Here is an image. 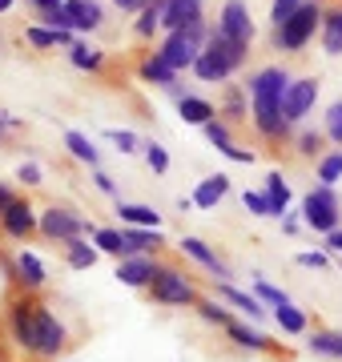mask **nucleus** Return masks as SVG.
Wrapping results in <instances>:
<instances>
[{
    "label": "nucleus",
    "mask_w": 342,
    "mask_h": 362,
    "mask_svg": "<svg viewBox=\"0 0 342 362\" xmlns=\"http://www.w3.org/2000/svg\"><path fill=\"white\" fill-rule=\"evenodd\" d=\"M8 334H13L16 346L28 350L40 362H53L69 346V326L45 302H37L28 290L8 302Z\"/></svg>",
    "instance_id": "f257e3e1"
},
{
    "label": "nucleus",
    "mask_w": 342,
    "mask_h": 362,
    "mask_svg": "<svg viewBox=\"0 0 342 362\" xmlns=\"http://www.w3.org/2000/svg\"><path fill=\"white\" fill-rule=\"evenodd\" d=\"M290 81L294 77L282 65H266L246 85V93H250V121H254V129H258L262 141H282L290 133L286 117H282V93H286Z\"/></svg>",
    "instance_id": "f03ea898"
},
{
    "label": "nucleus",
    "mask_w": 342,
    "mask_h": 362,
    "mask_svg": "<svg viewBox=\"0 0 342 362\" xmlns=\"http://www.w3.org/2000/svg\"><path fill=\"white\" fill-rule=\"evenodd\" d=\"M246 52H250V45H237V40L222 37L213 28L210 40H206V49H201V57L194 61V77L206 81V85H222V81H230L237 69L246 65Z\"/></svg>",
    "instance_id": "7ed1b4c3"
},
{
    "label": "nucleus",
    "mask_w": 342,
    "mask_h": 362,
    "mask_svg": "<svg viewBox=\"0 0 342 362\" xmlns=\"http://www.w3.org/2000/svg\"><path fill=\"white\" fill-rule=\"evenodd\" d=\"M210 33H213L210 21H206V16H194V21H185L177 33H165V40L158 45V57L170 69L185 73V69H194V61L201 57V49H206Z\"/></svg>",
    "instance_id": "20e7f679"
},
{
    "label": "nucleus",
    "mask_w": 342,
    "mask_h": 362,
    "mask_svg": "<svg viewBox=\"0 0 342 362\" xmlns=\"http://www.w3.org/2000/svg\"><path fill=\"white\" fill-rule=\"evenodd\" d=\"M322 16H326V8L318 4V0H306L298 13L290 16V21H282V25H274V49L282 52H302L310 40L322 33Z\"/></svg>",
    "instance_id": "39448f33"
},
{
    "label": "nucleus",
    "mask_w": 342,
    "mask_h": 362,
    "mask_svg": "<svg viewBox=\"0 0 342 362\" xmlns=\"http://www.w3.org/2000/svg\"><path fill=\"white\" fill-rule=\"evenodd\" d=\"M145 294L153 298L158 306H198L201 302V290H198V282L189 278L185 270H177L173 262H161V270H158V278L149 282V290Z\"/></svg>",
    "instance_id": "423d86ee"
},
{
    "label": "nucleus",
    "mask_w": 342,
    "mask_h": 362,
    "mask_svg": "<svg viewBox=\"0 0 342 362\" xmlns=\"http://www.w3.org/2000/svg\"><path fill=\"white\" fill-rule=\"evenodd\" d=\"M302 226L322 233V238L342 226V197L334 194V185H314L302 197Z\"/></svg>",
    "instance_id": "0eeeda50"
},
{
    "label": "nucleus",
    "mask_w": 342,
    "mask_h": 362,
    "mask_svg": "<svg viewBox=\"0 0 342 362\" xmlns=\"http://www.w3.org/2000/svg\"><path fill=\"white\" fill-rule=\"evenodd\" d=\"M89 233V221L81 218L73 206H49L40 209V238L45 242H57V246H65L73 238H85Z\"/></svg>",
    "instance_id": "6e6552de"
},
{
    "label": "nucleus",
    "mask_w": 342,
    "mask_h": 362,
    "mask_svg": "<svg viewBox=\"0 0 342 362\" xmlns=\"http://www.w3.org/2000/svg\"><path fill=\"white\" fill-rule=\"evenodd\" d=\"M0 233H4V238H13V242H28V238H37V233H40L37 206H33L28 197H16L13 206L0 214Z\"/></svg>",
    "instance_id": "1a4fd4ad"
},
{
    "label": "nucleus",
    "mask_w": 342,
    "mask_h": 362,
    "mask_svg": "<svg viewBox=\"0 0 342 362\" xmlns=\"http://www.w3.org/2000/svg\"><path fill=\"white\" fill-rule=\"evenodd\" d=\"M318 101V77H294L282 93V117H286V125H298L302 117H310Z\"/></svg>",
    "instance_id": "9d476101"
},
{
    "label": "nucleus",
    "mask_w": 342,
    "mask_h": 362,
    "mask_svg": "<svg viewBox=\"0 0 342 362\" xmlns=\"http://www.w3.org/2000/svg\"><path fill=\"white\" fill-rule=\"evenodd\" d=\"M218 33L237 45H250L254 40V21H250V8H246V0H225L222 13H218Z\"/></svg>",
    "instance_id": "9b49d317"
},
{
    "label": "nucleus",
    "mask_w": 342,
    "mask_h": 362,
    "mask_svg": "<svg viewBox=\"0 0 342 362\" xmlns=\"http://www.w3.org/2000/svg\"><path fill=\"white\" fill-rule=\"evenodd\" d=\"M158 270H161L158 254H129V258H117L121 286H133V290H149V282L158 278Z\"/></svg>",
    "instance_id": "f8f14e48"
},
{
    "label": "nucleus",
    "mask_w": 342,
    "mask_h": 362,
    "mask_svg": "<svg viewBox=\"0 0 342 362\" xmlns=\"http://www.w3.org/2000/svg\"><path fill=\"white\" fill-rule=\"evenodd\" d=\"M177 250H182L185 258H194V262H198L201 270H210L213 278H218V282H230V278H234V274H230V266L222 262V254H218V250H213L210 242L194 238V233H185L182 242H177Z\"/></svg>",
    "instance_id": "ddd939ff"
},
{
    "label": "nucleus",
    "mask_w": 342,
    "mask_h": 362,
    "mask_svg": "<svg viewBox=\"0 0 342 362\" xmlns=\"http://www.w3.org/2000/svg\"><path fill=\"white\" fill-rule=\"evenodd\" d=\"M13 282L20 286V290H28V294H37V290H45V282H49V270H45V262L33 254V250H16V258H13Z\"/></svg>",
    "instance_id": "4468645a"
},
{
    "label": "nucleus",
    "mask_w": 342,
    "mask_h": 362,
    "mask_svg": "<svg viewBox=\"0 0 342 362\" xmlns=\"http://www.w3.org/2000/svg\"><path fill=\"white\" fill-rule=\"evenodd\" d=\"M137 77H141L145 85H161V89L173 93L177 101L185 97V93L177 89V69H170V65H165V61L158 57V52H149V57H145L141 65H137Z\"/></svg>",
    "instance_id": "2eb2a0df"
},
{
    "label": "nucleus",
    "mask_w": 342,
    "mask_h": 362,
    "mask_svg": "<svg viewBox=\"0 0 342 362\" xmlns=\"http://www.w3.org/2000/svg\"><path fill=\"white\" fill-rule=\"evenodd\" d=\"M213 294L222 298L225 306H234V310L250 314L254 322H258V318H266V310H270V306H266L258 294H246V290H237L234 282H218V286H213Z\"/></svg>",
    "instance_id": "dca6fc26"
},
{
    "label": "nucleus",
    "mask_w": 342,
    "mask_h": 362,
    "mask_svg": "<svg viewBox=\"0 0 342 362\" xmlns=\"http://www.w3.org/2000/svg\"><path fill=\"white\" fill-rule=\"evenodd\" d=\"M117 218L121 226H133V230H161V214L153 206H141V202H121L117 197Z\"/></svg>",
    "instance_id": "f3484780"
},
{
    "label": "nucleus",
    "mask_w": 342,
    "mask_h": 362,
    "mask_svg": "<svg viewBox=\"0 0 342 362\" xmlns=\"http://www.w3.org/2000/svg\"><path fill=\"white\" fill-rule=\"evenodd\" d=\"M65 8L73 16V28L77 33H97V28L105 25V8L97 0H65Z\"/></svg>",
    "instance_id": "a211bd4d"
},
{
    "label": "nucleus",
    "mask_w": 342,
    "mask_h": 362,
    "mask_svg": "<svg viewBox=\"0 0 342 362\" xmlns=\"http://www.w3.org/2000/svg\"><path fill=\"white\" fill-rule=\"evenodd\" d=\"M218 117H222V121H230V125H242V121H250V93L242 89V85H225Z\"/></svg>",
    "instance_id": "6ab92c4d"
},
{
    "label": "nucleus",
    "mask_w": 342,
    "mask_h": 362,
    "mask_svg": "<svg viewBox=\"0 0 342 362\" xmlns=\"http://www.w3.org/2000/svg\"><path fill=\"white\" fill-rule=\"evenodd\" d=\"M177 113H182L185 125H198V129H206L210 121H218V109L206 97H194V93H185L182 101H177Z\"/></svg>",
    "instance_id": "aec40b11"
},
{
    "label": "nucleus",
    "mask_w": 342,
    "mask_h": 362,
    "mask_svg": "<svg viewBox=\"0 0 342 362\" xmlns=\"http://www.w3.org/2000/svg\"><path fill=\"white\" fill-rule=\"evenodd\" d=\"M225 194H230V177H225V173H210V177L198 181V189H194L189 197H194V206L198 209H213Z\"/></svg>",
    "instance_id": "412c9836"
},
{
    "label": "nucleus",
    "mask_w": 342,
    "mask_h": 362,
    "mask_svg": "<svg viewBox=\"0 0 342 362\" xmlns=\"http://www.w3.org/2000/svg\"><path fill=\"white\" fill-rule=\"evenodd\" d=\"M121 233H125V254H121V258H129V254H158V250L165 246L161 230H133V226H121Z\"/></svg>",
    "instance_id": "4be33fe9"
},
{
    "label": "nucleus",
    "mask_w": 342,
    "mask_h": 362,
    "mask_svg": "<svg viewBox=\"0 0 342 362\" xmlns=\"http://www.w3.org/2000/svg\"><path fill=\"white\" fill-rule=\"evenodd\" d=\"M225 338H230L234 346H242V350H254V354H266V350H274V342H270L262 330H250V326L237 322V318L225 326Z\"/></svg>",
    "instance_id": "5701e85b"
},
{
    "label": "nucleus",
    "mask_w": 342,
    "mask_h": 362,
    "mask_svg": "<svg viewBox=\"0 0 342 362\" xmlns=\"http://www.w3.org/2000/svg\"><path fill=\"white\" fill-rule=\"evenodd\" d=\"M165 13H170V0H153L149 8H141V13H137V21H133V37L153 40V33L165 25Z\"/></svg>",
    "instance_id": "b1692460"
},
{
    "label": "nucleus",
    "mask_w": 342,
    "mask_h": 362,
    "mask_svg": "<svg viewBox=\"0 0 342 362\" xmlns=\"http://www.w3.org/2000/svg\"><path fill=\"white\" fill-rule=\"evenodd\" d=\"M318 40H322V52H326V57H342V4H334V8H326V16H322V33H318Z\"/></svg>",
    "instance_id": "393cba45"
},
{
    "label": "nucleus",
    "mask_w": 342,
    "mask_h": 362,
    "mask_svg": "<svg viewBox=\"0 0 342 362\" xmlns=\"http://www.w3.org/2000/svg\"><path fill=\"white\" fill-rule=\"evenodd\" d=\"M306 346L314 350L318 358H338L342 362V330H326V326H314L306 334Z\"/></svg>",
    "instance_id": "a878e982"
},
{
    "label": "nucleus",
    "mask_w": 342,
    "mask_h": 362,
    "mask_svg": "<svg viewBox=\"0 0 342 362\" xmlns=\"http://www.w3.org/2000/svg\"><path fill=\"white\" fill-rule=\"evenodd\" d=\"M274 322L282 334H310V314L302 306H294V302H282L274 306Z\"/></svg>",
    "instance_id": "bb28decb"
},
{
    "label": "nucleus",
    "mask_w": 342,
    "mask_h": 362,
    "mask_svg": "<svg viewBox=\"0 0 342 362\" xmlns=\"http://www.w3.org/2000/svg\"><path fill=\"white\" fill-rule=\"evenodd\" d=\"M65 266L69 270H93L97 266V258H101V250L93 246V242H85V238H73V242H65Z\"/></svg>",
    "instance_id": "cd10ccee"
},
{
    "label": "nucleus",
    "mask_w": 342,
    "mask_h": 362,
    "mask_svg": "<svg viewBox=\"0 0 342 362\" xmlns=\"http://www.w3.org/2000/svg\"><path fill=\"white\" fill-rule=\"evenodd\" d=\"M69 61L77 69H89V73H101L105 69V49H97L89 40H73L69 45Z\"/></svg>",
    "instance_id": "c85d7f7f"
},
{
    "label": "nucleus",
    "mask_w": 342,
    "mask_h": 362,
    "mask_svg": "<svg viewBox=\"0 0 342 362\" xmlns=\"http://www.w3.org/2000/svg\"><path fill=\"white\" fill-rule=\"evenodd\" d=\"M25 40L33 45V49H57V45H73V33H65V28H45V25H28L25 28Z\"/></svg>",
    "instance_id": "c756f323"
},
{
    "label": "nucleus",
    "mask_w": 342,
    "mask_h": 362,
    "mask_svg": "<svg viewBox=\"0 0 342 362\" xmlns=\"http://www.w3.org/2000/svg\"><path fill=\"white\" fill-rule=\"evenodd\" d=\"M65 149L73 153V161H81V165H89V169L101 165V153H97V145H93L85 133H77V129H69V133H65Z\"/></svg>",
    "instance_id": "7c9ffc66"
},
{
    "label": "nucleus",
    "mask_w": 342,
    "mask_h": 362,
    "mask_svg": "<svg viewBox=\"0 0 342 362\" xmlns=\"http://www.w3.org/2000/svg\"><path fill=\"white\" fill-rule=\"evenodd\" d=\"M266 197L274 202V218L282 221L290 214V185L282 181V173H278V169H270V173H266Z\"/></svg>",
    "instance_id": "2f4dec72"
},
{
    "label": "nucleus",
    "mask_w": 342,
    "mask_h": 362,
    "mask_svg": "<svg viewBox=\"0 0 342 362\" xmlns=\"http://www.w3.org/2000/svg\"><path fill=\"white\" fill-rule=\"evenodd\" d=\"M194 310H198V318H201V322L222 326V330H225L230 322H234V310H225V302H222V298H201V302L194 306Z\"/></svg>",
    "instance_id": "473e14b6"
},
{
    "label": "nucleus",
    "mask_w": 342,
    "mask_h": 362,
    "mask_svg": "<svg viewBox=\"0 0 342 362\" xmlns=\"http://www.w3.org/2000/svg\"><path fill=\"white\" fill-rule=\"evenodd\" d=\"M314 177L318 185H334L342 181V149H326V153L314 161Z\"/></svg>",
    "instance_id": "72a5a7b5"
},
{
    "label": "nucleus",
    "mask_w": 342,
    "mask_h": 362,
    "mask_svg": "<svg viewBox=\"0 0 342 362\" xmlns=\"http://www.w3.org/2000/svg\"><path fill=\"white\" fill-rule=\"evenodd\" d=\"M294 153L298 157H314L318 161V157L326 153V133L322 129H302L298 137H294Z\"/></svg>",
    "instance_id": "f704fd0d"
},
{
    "label": "nucleus",
    "mask_w": 342,
    "mask_h": 362,
    "mask_svg": "<svg viewBox=\"0 0 342 362\" xmlns=\"http://www.w3.org/2000/svg\"><path fill=\"white\" fill-rule=\"evenodd\" d=\"M89 242L101 250V254H113V258H121V254H125V233L113 230V226H101V230L93 233Z\"/></svg>",
    "instance_id": "c9c22d12"
},
{
    "label": "nucleus",
    "mask_w": 342,
    "mask_h": 362,
    "mask_svg": "<svg viewBox=\"0 0 342 362\" xmlns=\"http://www.w3.org/2000/svg\"><path fill=\"white\" fill-rule=\"evenodd\" d=\"M322 133H326V141H330V145H338V149H342V97L326 105V117H322Z\"/></svg>",
    "instance_id": "e433bc0d"
},
{
    "label": "nucleus",
    "mask_w": 342,
    "mask_h": 362,
    "mask_svg": "<svg viewBox=\"0 0 342 362\" xmlns=\"http://www.w3.org/2000/svg\"><path fill=\"white\" fill-rule=\"evenodd\" d=\"M242 206L250 209L254 218H274V202L266 197V189H246L242 194Z\"/></svg>",
    "instance_id": "4c0bfd02"
},
{
    "label": "nucleus",
    "mask_w": 342,
    "mask_h": 362,
    "mask_svg": "<svg viewBox=\"0 0 342 362\" xmlns=\"http://www.w3.org/2000/svg\"><path fill=\"white\" fill-rule=\"evenodd\" d=\"M201 133H206V141H210V145H218V153L234 145V133H230V121H222V117H218V121H210V125H206Z\"/></svg>",
    "instance_id": "58836bf2"
},
{
    "label": "nucleus",
    "mask_w": 342,
    "mask_h": 362,
    "mask_svg": "<svg viewBox=\"0 0 342 362\" xmlns=\"http://www.w3.org/2000/svg\"><path fill=\"white\" fill-rule=\"evenodd\" d=\"M141 153H145V165L153 169V173H170V153H165V145L145 141V145H141Z\"/></svg>",
    "instance_id": "ea45409f"
},
{
    "label": "nucleus",
    "mask_w": 342,
    "mask_h": 362,
    "mask_svg": "<svg viewBox=\"0 0 342 362\" xmlns=\"http://www.w3.org/2000/svg\"><path fill=\"white\" fill-rule=\"evenodd\" d=\"M254 294L262 298V302H266V306H270V310H274V306H282V302H290V298L282 294L278 286H270V282H266V278H258V282H254Z\"/></svg>",
    "instance_id": "a19ab883"
},
{
    "label": "nucleus",
    "mask_w": 342,
    "mask_h": 362,
    "mask_svg": "<svg viewBox=\"0 0 342 362\" xmlns=\"http://www.w3.org/2000/svg\"><path fill=\"white\" fill-rule=\"evenodd\" d=\"M109 141L117 145L121 153H137L145 141H137V133H129V129H109Z\"/></svg>",
    "instance_id": "79ce46f5"
},
{
    "label": "nucleus",
    "mask_w": 342,
    "mask_h": 362,
    "mask_svg": "<svg viewBox=\"0 0 342 362\" xmlns=\"http://www.w3.org/2000/svg\"><path fill=\"white\" fill-rule=\"evenodd\" d=\"M302 4H306V0H274V4H270V21H274V25H282V21H290V16L302 8Z\"/></svg>",
    "instance_id": "37998d69"
},
{
    "label": "nucleus",
    "mask_w": 342,
    "mask_h": 362,
    "mask_svg": "<svg viewBox=\"0 0 342 362\" xmlns=\"http://www.w3.org/2000/svg\"><path fill=\"white\" fill-rule=\"evenodd\" d=\"M298 266H310V270H326V266H330V254H326V250H302V254H298Z\"/></svg>",
    "instance_id": "c03bdc74"
},
{
    "label": "nucleus",
    "mask_w": 342,
    "mask_h": 362,
    "mask_svg": "<svg viewBox=\"0 0 342 362\" xmlns=\"http://www.w3.org/2000/svg\"><path fill=\"white\" fill-rule=\"evenodd\" d=\"M16 181H25L28 189H33V185H40V181H45V169H40L37 161H25V165L16 169Z\"/></svg>",
    "instance_id": "a18cd8bd"
},
{
    "label": "nucleus",
    "mask_w": 342,
    "mask_h": 362,
    "mask_svg": "<svg viewBox=\"0 0 342 362\" xmlns=\"http://www.w3.org/2000/svg\"><path fill=\"white\" fill-rule=\"evenodd\" d=\"M222 157H230V161H237V165H254V149H242V145L222 149Z\"/></svg>",
    "instance_id": "49530a36"
},
{
    "label": "nucleus",
    "mask_w": 342,
    "mask_h": 362,
    "mask_svg": "<svg viewBox=\"0 0 342 362\" xmlns=\"http://www.w3.org/2000/svg\"><path fill=\"white\" fill-rule=\"evenodd\" d=\"M93 185H97V189H101V194L117 197V181L109 177V173H101V169H93Z\"/></svg>",
    "instance_id": "de8ad7c7"
},
{
    "label": "nucleus",
    "mask_w": 342,
    "mask_h": 362,
    "mask_svg": "<svg viewBox=\"0 0 342 362\" xmlns=\"http://www.w3.org/2000/svg\"><path fill=\"white\" fill-rule=\"evenodd\" d=\"M322 250H326V254H334V258H342V226H338V230H330L326 238H322Z\"/></svg>",
    "instance_id": "09e8293b"
},
{
    "label": "nucleus",
    "mask_w": 342,
    "mask_h": 362,
    "mask_svg": "<svg viewBox=\"0 0 342 362\" xmlns=\"http://www.w3.org/2000/svg\"><path fill=\"white\" fill-rule=\"evenodd\" d=\"M113 4H117L121 13L137 16V13H141V8H149V4H153V0H113Z\"/></svg>",
    "instance_id": "8fccbe9b"
},
{
    "label": "nucleus",
    "mask_w": 342,
    "mask_h": 362,
    "mask_svg": "<svg viewBox=\"0 0 342 362\" xmlns=\"http://www.w3.org/2000/svg\"><path fill=\"white\" fill-rule=\"evenodd\" d=\"M20 125H25V121H20V117H13V113H8V109H0V129H4V133L20 129Z\"/></svg>",
    "instance_id": "3c124183"
},
{
    "label": "nucleus",
    "mask_w": 342,
    "mask_h": 362,
    "mask_svg": "<svg viewBox=\"0 0 342 362\" xmlns=\"http://www.w3.org/2000/svg\"><path fill=\"white\" fill-rule=\"evenodd\" d=\"M33 4V13H49V8H61L65 0H28Z\"/></svg>",
    "instance_id": "603ef678"
},
{
    "label": "nucleus",
    "mask_w": 342,
    "mask_h": 362,
    "mask_svg": "<svg viewBox=\"0 0 342 362\" xmlns=\"http://www.w3.org/2000/svg\"><path fill=\"white\" fill-rule=\"evenodd\" d=\"M13 202H16V194L8 189V185H0V214H4V209L13 206Z\"/></svg>",
    "instance_id": "864d4df0"
},
{
    "label": "nucleus",
    "mask_w": 342,
    "mask_h": 362,
    "mask_svg": "<svg viewBox=\"0 0 342 362\" xmlns=\"http://www.w3.org/2000/svg\"><path fill=\"white\" fill-rule=\"evenodd\" d=\"M282 230H286V233H298V230H302V221L290 218V214H286V218H282Z\"/></svg>",
    "instance_id": "5fc2aeb1"
},
{
    "label": "nucleus",
    "mask_w": 342,
    "mask_h": 362,
    "mask_svg": "<svg viewBox=\"0 0 342 362\" xmlns=\"http://www.w3.org/2000/svg\"><path fill=\"white\" fill-rule=\"evenodd\" d=\"M16 0H0V13H8V8H13Z\"/></svg>",
    "instance_id": "6e6d98bb"
},
{
    "label": "nucleus",
    "mask_w": 342,
    "mask_h": 362,
    "mask_svg": "<svg viewBox=\"0 0 342 362\" xmlns=\"http://www.w3.org/2000/svg\"><path fill=\"white\" fill-rule=\"evenodd\" d=\"M4 137H8V133H4V129H0V145H4Z\"/></svg>",
    "instance_id": "4d7b16f0"
}]
</instances>
